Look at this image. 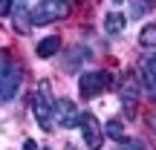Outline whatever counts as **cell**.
I'll use <instances>...</instances> for the list:
<instances>
[{
	"label": "cell",
	"instance_id": "cell-12",
	"mask_svg": "<svg viewBox=\"0 0 156 150\" xmlns=\"http://www.w3.org/2000/svg\"><path fill=\"white\" fill-rule=\"evenodd\" d=\"M151 9H153V0H133L130 15H133V17H142V15H147Z\"/></svg>",
	"mask_w": 156,
	"mask_h": 150
},
{
	"label": "cell",
	"instance_id": "cell-9",
	"mask_svg": "<svg viewBox=\"0 0 156 150\" xmlns=\"http://www.w3.org/2000/svg\"><path fill=\"white\" fill-rule=\"evenodd\" d=\"M35 52H38L41 58H55L58 52H61V38H58V35H49V38H44V40L38 44V49H35Z\"/></svg>",
	"mask_w": 156,
	"mask_h": 150
},
{
	"label": "cell",
	"instance_id": "cell-16",
	"mask_svg": "<svg viewBox=\"0 0 156 150\" xmlns=\"http://www.w3.org/2000/svg\"><path fill=\"white\" fill-rule=\"evenodd\" d=\"M12 6H15L12 0H0V17H3V15H9V12H12Z\"/></svg>",
	"mask_w": 156,
	"mask_h": 150
},
{
	"label": "cell",
	"instance_id": "cell-4",
	"mask_svg": "<svg viewBox=\"0 0 156 150\" xmlns=\"http://www.w3.org/2000/svg\"><path fill=\"white\" fill-rule=\"evenodd\" d=\"M81 133H84V145H87L90 150H98L101 145H104V130H101L98 118L93 116V113H81Z\"/></svg>",
	"mask_w": 156,
	"mask_h": 150
},
{
	"label": "cell",
	"instance_id": "cell-2",
	"mask_svg": "<svg viewBox=\"0 0 156 150\" xmlns=\"http://www.w3.org/2000/svg\"><path fill=\"white\" fill-rule=\"evenodd\" d=\"M113 87V75L107 69H95V72H84L78 78V89H81V98H95L98 92H107Z\"/></svg>",
	"mask_w": 156,
	"mask_h": 150
},
{
	"label": "cell",
	"instance_id": "cell-5",
	"mask_svg": "<svg viewBox=\"0 0 156 150\" xmlns=\"http://www.w3.org/2000/svg\"><path fill=\"white\" fill-rule=\"evenodd\" d=\"M20 78H23V69H20V64H15V61H12V67L6 69L3 81H0V101H9V98H15L17 87H20Z\"/></svg>",
	"mask_w": 156,
	"mask_h": 150
},
{
	"label": "cell",
	"instance_id": "cell-1",
	"mask_svg": "<svg viewBox=\"0 0 156 150\" xmlns=\"http://www.w3.org/2000/svg\"><path fill=\"white\" fill-rule=\"evenodd\" d=\"M69 0H41L38 6H32V23L35 26H46V23H55L69 17Z\"/></svg>",
	"mask_w": 156,
	"mask_h": 150
},
{
	"label": "cell",
	"instance_id": "cell-11",
	"mask_svg": "<svg viewBox=\"0 0 156 150\" xmlns=\"http://www.w3.org/2000/svg\"><path fill=\"white\" fill-rule=\"evenodd\" d=\"M139 44L145 46V49H156V23H147L139 32Z\"/></svg>",
	"mask_w": 156,
	"mask_h": 150
},
{
	"label": "cell",
	"instance_id": "cell-7",
	"mask_svg": "<svg viewBox=\"0 0 156 150\" xmlns=\"http://www.w3.org/2000/svg\"><path fill=\"white\" fill-rule=\"evenodd\" d=\"M139 87H136L133 78H124L122 81V92H119V98H122V107H124V116L133 118L136 116V104H139Z\"/></svg>",
	"mask_w": 156,
	"mask_h": 150
},
{
	"label": "cell",
	"instance_id": "cell-10",
	"mask_svg": "<svg viewBox=\"0 0 156 150\" xmlns=\"http://www.w3.org/2000/svg\"><path fill=\"white\" fill-rule=\"evenodd\" d=\"M124 23H127V17L119 15V12H107V17H104V29L110 35H122L124 32Z\"/></svg>",
	"mask_w": 156,
	"mask_h": 150
},
{
	"label": "cell",
	"instance_id": "cell-19",
	"mask_svg": "<svg viewBox=\"0 0 156 150\" xmlns=\"http://www.w3.org/2000/svg\"><path fill=\"white\" fill-rule=\"evenodd\" d=\"M113 3H122V0H113Z\"/></svg>",
	"mask_w": 156,
	"mask_h": 150
},
{
	"label": "cell",
	"instance_id": "cell-17",
	"mask_svg": "<svg viewBox=\"0 0 156 150\" xmlns=\"http://www.w3.org/2000/svg\"><path fill=\"white\" fill-rule=\"evenodd\" d=\"M23 150H38V141H32V139H26V145H23Z\"/></svg>",
	"mask_w": 156,
	"mask_h": 150
},
{
	"label": "cell",
	"instance_id": "cell-18",
	"mask_svg": "<svg viewBox=\"0 0 156 150\" xmlns=\"http://www.w3.org/2000/svg\"><path fill=\"white\" fill-rule=\"evenodd\" d=\"M12 3H26V0H12Z\"/></svg>",
	"mask_w": 156,
	"mask_h": 150
},
{
	"label": "cell",
	"instance_id": "cell-14",
	"mask_svg": "<svg viewBox=\"0 0 156 150\" xmlns=\"http://www.w3.org/2000/svg\"><path fill=\"white\" fill-rule=\"evenodd\" d=\"M122 150H147V145H145V141H139V139H127Z\"/></svg>",
	"mask_w": 156,
	"mask_h": 150
},
{
	"label": "cell",
	"instance_id": "cell-13",
	"mask_svg": "<svg viewBox=\"0 0 156 150\" xmlns=\"http://www.w3.org/2000/svg\"><path fill=\"white\" fill-rule=\"evenodd\" d=\"M104 133L110 136V139H124V127H122V121H107V127H104Z\"/></svg>",
	"mask_w": 156,
	"mask_h": 150
},
{
	"label": "cell",
	"instance_id": "cell-3",
	"mask_svg": "<svg viewBox=\"0 0 156 150\" xmlns=\"http://www.w3.org/2000/svg\"><path fill=\"white\" fill-rule=\"evenodd\" d=\"M32 107H35V116H38V124H41L44 130H49V127H52L49 118H52V107H55V101H52V92H49V84H46V81H41Z\"/></svg>",
	"mask_w": 156,
	"mask_h": 150
},
{
	"label": "cell",
	"instance_id": "cell-8",
	"mask_svg": "<svg viewBox=\"0 0 156 150\" xmlns=\"http://www.w3.org/2000/svg\"><path fill=\"white\" fill-rule=\"evenodd\" d=\"M12 20H15V29H17V32H29L32 12H26V3H15V6H12Z\"/></svg>",
	"mask_w": 156,
	"mask_h": 150
},
{
	"label": "cell",
	"instance_id": "cell-15",
	"mask_svg": "<svg viewBox=\"0 0 156 150\" xmlns=\"http://www.w3.org/2000/svg\"><path fill=\"white\" fill-rule=\"evenodd\" d=\"M12 67V58L9 55H0V81H3V75H6V69Z\"/></svg>",
	"mask_w": 156,
	"mask_h": 150
},
{
	"label": "cell",
	"instance_id": "cell-6",
	"mask_svg": "<svg viewBox=\"0 0 156 150\" xmlns=\"http://www.w3.org/2000/svg\"><path fill=\"white\" fill-rule=\"evenodd\" d=\"M52 116H55L64 127H78V124H81V113H78L75 104H73V101H67V98H58V101H55Z\"/></svg>",
	"mask_w": 156,
	"mask_h": 150
}]
</instances>
